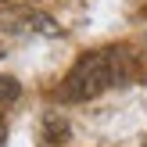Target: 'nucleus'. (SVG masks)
<instances>
[{"mask_svg": "<svg viewBox=\"0 0 147 147\" xmlns=\"http://www.w3.org/2000/svg\"><path fill=\"white\" fill-rule=\"evenodd\" d=\"M144 147H147V136H144Z\"/></svg>", "mask_w": 147, "mask_h": 147, "instance_id": "423d86ee", "label": "nucleus"}, {"mask_svg": "<svg viewBox=\"0 0 147 147\" xmlns=\"http://www.w3.org/2000/svg\"><path fill=\"white\" fill-rule=\"evenodd\" d=\"M129 68H133V57H129L126 47H100L83 54L72 72L61 79L57 86V100H68V104H79V100H93L100 97L104 90L126 83Z\"/></svg>", "mask_w": 147, "mask_h": 147, "instance_id": "f257e3e1", "label": "nucleus"}, {"mask_svg": "<svg viewBox=\"0 0 147 147\" xmlns=\"http://www.w3.org/2000/svg\"><path fill=\"white\" fill-rule=\"evenodd\" d=\"M47 136H50V140H65V136H68V126H65V119L50 115V119H47Z\"/></svg>", "mask_w": 147, "mask_h": 147, "instance_id": "20e7f679", "label": "nucleus"}, {"mask_svg": "<svg viewBox=\"0 0 147 147\" xmlns=\"http://www.w3.org/2000/svg\"><path fill=\"white\" fill-rule=\"evenodd\" d=\"M18 97H22V83L14 76H4L0 72V104H14Z\"/></svg>", "mask_w": 147, "mask_h": 147, "instance_id": "7ed1b4c3", "label": "nucleus"}, {"mask_svg": "<svg viewBox=\"0 0 147 147\" xmlns=\"http://www.w3.org/2000/svg\"><path fill=\"white\" fill-rule=\"evenodd\" d=\"M0 29L4 32H14V36H61V25L50 18L47 11L32 4H11L0 11Z\"/></svg>", "mask_w": 147, "mask_h": 147, "instance_id": "f03ea898", "label": "nucleus"}, {"mask_svg": "<svg viewBox=\"0 0 147 147\" xmlns=\"http://www.w3.org/2000/svg\"><path fill=\"white\" fill-rule=\"evenodd\" d=\"M7 140V126H4V119H0V144Z\"/></svg>", "mask_w": 147, "mask_h": 147, "instance_id": "39448f33", "label": "nucleus"}]
</instances>
